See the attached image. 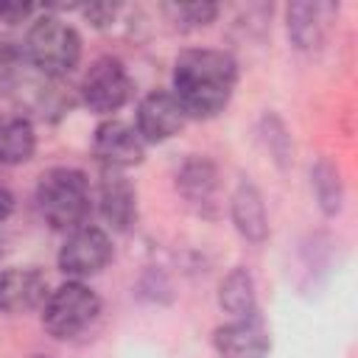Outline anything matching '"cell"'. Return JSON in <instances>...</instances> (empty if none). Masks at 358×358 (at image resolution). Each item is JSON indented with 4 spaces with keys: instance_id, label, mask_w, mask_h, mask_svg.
<instances>
[{
    "instance_id": "1",
    "label": "cell",
    "mask_w": 358,
    "mask_h": 358,
    "mask_svg": "<svg viewBox=\"0 0 358 358\" xmlns=\"http://www.w3.org/2000/svg\"><path fill=\"white\" fill-rule=\"evenodd\" d=\"M238 87V62L218 48H190L173 62V98L193 120H210L227 109Z\"/></svg>"
},
{
    "instance_id": "2",
    "label": "cell",
    "mask_w": 358,
    "mask_h": 358,
    "mask_svg": "<svg viewBox=\"0 0 358 358\" xmlns=\"http://www.w3.org/2000/svg\"><path fill=\"white\" fill-rule=\"evenodd\" d=\"M22 50L31 70L50 81H62L81 62V36L67 20L42 8V17L31 20Z\"/></svg>"
},
{
    "instance_id": "3",
    "label": "cell",
    "mask_w": 358,
    "mask_h": 358,
    "mask_svg": "<svg viewBox=\"0 0 358 358\" xmlns=\"http://www.w3.org/2000/svg\"><path fill=\"white\" fill-rule=\"evenodd\" d=\"M36 207L45 224L59 232L84 227L90 215V179L78 168H48L36 182Z\"/></svg>"
},
{
    "instance_id": "4",
    "label": "cell",
    "mask_w": 358,
    "mask_h": 358,
    "mask_svg": "<svg viewBox=\"0 0 358 358\" xmlns=\"http://www.w3.org/2000/svg\"><path fill=\"white\" fill-rule=\"evenodd\" d=\"M101 316V296L81 280H67L48 291L42 302V327L56 341H73Z\"/></svg>"
},
{
    "instance_id": "5",
    "label": "cell",
    "mask_w": 358,
    "mask_h": 358,
    "mask_svg": "<svg viewBox=\"0 0 358 358\" xmlns=\"http://www.w3.org/2000/svg\"><path fill=\"white\" fill-rule=\"evenodd\" d=\"M131 90H134V84H131V76H129L126 64L115 56H101L84 73L78 95H81V103L90 112L109 117V115H115L117 109H123L129 103Z\"/></svg>"
},
{
    "instance_id": "6",
    "label": "cell",
    "mask_w": 358,
    "mask_h": 358,
    "mask_svg": "<svg viewBox=\"0 0 358 358\" xmlns=\"http://www.w3.org/2000/svg\"><path fill=\"white\" fill-rule=\"evenodd\" d=\"M115 249H112V238L106 229L101 227H92V224H84L73 232H67L59 255H56V263H59V271L67 274L70 280H87V277H95L101 274L109 260H112Z\"/></svg>"
},
{
    "instance_id": "7",
    "label": "cell",
    "mask_w": 358,
    "mask_h": 358,
    "mask_svg": "<svg viewBox=\"0 0 358 358\" xmlns=\"http://www.w3.org/2000/svg\"><path fill=\"white\" fill-rule=\"evenodd\" d=\"M213 347L218 358H268L271 333L260 313H249L215 327Z\"/></svg>"
},
{
    "instance_id": "8",
    "label": "cell",
    "mask_w": 358,
    "mask_h": 358,
    "mask_svg": "<svg viewBox=\"0 0 358 358\" xmlns=\"http://www.w3.org/2000/svg\"><path fill=\"white\" fill-rule=\"evenodd\" d=\"M92 151L103 168L129 171V168L143 162L145 143L134 126L115 120V117H106L103 123H98V129L92 134Z\"/></svg>"
},
{
    "instance_id": "9",
    "label": "cell",
    "mask_w": 358,
    "mask_h": 358,
    "mask_svg": "<svg viewBox=\"0 0 358 358\" xmlns=\"http://www.w3.org/2000/svg\"><path fill=\"white\" fill-rule=\"evenodd\" d=\"M185 123L187 115L182 112L171 90H154L143 95L134 112V129L143 137V143H165L176 137Z\"/></svg>"
},
{
    "instance_id": "10",
    "label": "cell",
    "mask_w": 358,
    "mask_h": 358,
    "mask_svg": "<svg viewBox=\"0 0 358 358\" xmlns=\"http://www.w3.org/2000/svg\"><path fill=\"white\" fill-rule=\"evenodd\" d=\"M338 14V6L324 3V0H305V3H291L285 8V28L288 39L296 50H316L322 48L333 20Z\"/></svg>"
},
{
    "instance_id": "11",
    "label": "cell",
    "mask_w": 358,
    "mask_h": 358,
    "mask_svg": "<svg viewBox=\"0 0 358 358\" xmlns=\"http://www.w3.org/2000/svg\"><path fill=\"white\" fill-rule=\"evenodd\" d=\"M48 296V280L34 266H14L0 271V313L20 316L42 308Z\"/></svg>"
},
{
    "instance_id": "12",
    "label": "cell",
    "mask_w": 358,
    "mask_h": 358,
    "mask_svg": "<svg viewBox=\"0 0 358 358\" xmlns=\"http://www.w3.org/2000/svg\"><path fill=\"white\" fill-rule=\"evenodd\" d=\"M98 210L115 232H126L137 221V187L123 171L103 168L98 182Z\"/></svg>"
},
{
    "instance_id": "13",
    "label": "cell",
    "mask_w": 358,
    "mask_h": 358,
    "mask_svg": "<svg viewBox=\"0 0 358 358\" xmlns=\"http://www.w3.org/2000/svg\"><path fill=\"white\" fill-rule=\"evenodd\" d=\"M176 190L201 215L218 210V171L207 157H187L176 171Z\"/></svg>"
},
{
    "instance_id": "14",
    "label": "cell",
    "mask_w": 358,
    "mask_h": 358,
    "mask_svg": "<svg viewBox=\"0 0 358 358\" xmlns=\"http://www.w3.org/2000/svg\"><path fill=\"white\" fill-rule=\"evenodd\" d=\"M229 215L238 229V235L249 243H263L268 238V213L263 193L257 190L255 182L241 179L232 199H229Z\"/></svg>"
},
{
    "instance_id": "15",
    "label": "cell",
    "mask_w": 358,
    "mask_h": 358,
    "mask_svg": "<svg viewBox=\"0 0 358 358\" xmlns=\"http://www.w3.org/2000/svg\"><path fill=\"white\" fill-rule=\"evenodd\" d=\"M36 151V129L25 115H0V165L17 168Z\"/></svg>"
},
{
    "instance_id": "16",
    "label": "cell",
    "mask_w": 358,
    "mask_h": 358,
    "mask_svg": "<svg viewBox=\"0 0 358 358\" xmlns=\"http://www.w3.org/2000/svg\"><path fill=\"white\" fill-rule=\"evenodd\" d=\"M218 305L224 313L232 319L257 313V294H255V280L243 266H235L218 285Z\"/></svg>"
},
{
    "instance_id": "17",
    "label": "cell",
    "mask_w": 358,
    "mask_h": 358,
    "mask_svg": "<svg viewBox=\"0 0 358 358\" xmlns=\"http://www.w3.org/2000/svg\"><path fill=\"white\" fill-rule=\"evenodd\" d=\"M310 187L316 196V204L324 215H338L344 207V182L338 168L330 159H319L310 168Z\"/></svg>"
},
{
    "instance_id": "18",
    "label": "cell",
    "mask_w": 358,
    "mask_h": 358,
    "mask_svg": "<svg viewBox=\"0 0 358 358\" xmlns=\"http://www.w3.org/2000/svg\"><path fill=\"white\" fill-rule=\"evenodd\" d=\"M28 59L22 45L11 39H0V95H14L22 90L28 76Z\"/></svg>"
},
{
    "instance_id": "19",
    "label": "cell",
    "mask_w": 358,
    "mask_h": 358,
    "mask_svg": "<svg viewBox=\"0 0 358 358\" xmlns=\"http://www.w3.org/2000/svg\"><path fill=\"white\" fill-rule=\"evenodd\" d=\"M162 11L171 14V20L176 22L179 31H199V28H207L210 22H215L221 8L215 3H168V6H162Z\"/></svg>"
},
{
    "instance_id": "20",
    "label": "cell",
    "mask_w": 358,
    "mask_h": 358,
    "mask_svg": "<svg viewBox=\"0 0 358 358\" xmlns=\"http://www.w3.org/2000/svg\"><path fill=\"white\" fill-rule=\"evenodd\" d=\"M263 140H266V148L274 154V162L280 168H285L291 162V137L280 117H274V115L263 117Z\"/></svg>"
},
{
    "instance_id": "21",
    "label": "cell",
    "mask_w": 358,
    "mask_h": 358,
    "mask_svg": "<svg viewBox=\"0 0 358 358\" xmlns=\"http://www.w3.org/2000/svg\"><path fill=\"white\" fill-rule=\"evenodd\" d=\"M117 11H120V6H115V3H90V6H81V14L95 28H109L115 22Z\"/></svg>"
},
{
    "instance_id": "22",
    "label": "cell",
    "mask_w": 358,
    "mask_h": 358,
    "mask_svg": "<svg viewBox=\"0 0 358 358\" xmlns=\"http://www.w3.org/2000/svg\"><path fill=\"white\" fill-rule=\"evenodd\" d=\"M39 6L31 3H0V22L6 25H20V22H31L34 14H39Z\"/></svg>"
},
{
    "instance_id": "23",
    "label": "cell",
    "mask_w": 358,
    "mask_h": 358,
    "mask_svg": "<svg viewBox=\"0 0 358 358\" xmlns=\"http://www.w3.org/2000/svg\"><path fill=\"white\" fill-rule=\"evenodd\" d=\"M14 213V196H11V190L8 187H3L0 185V224L3 221H8V215Z\"/></svg>"
}]
</instances>
